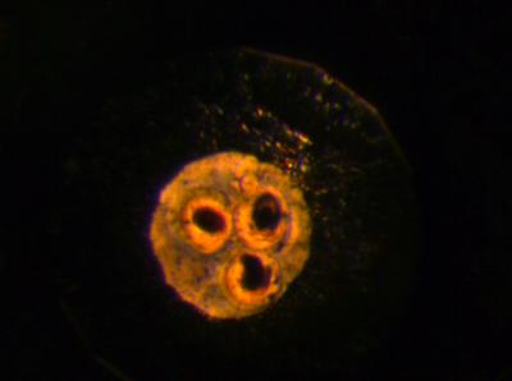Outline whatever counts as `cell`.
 Masks as SVG:
<instances>
[{"mask_svg":"<svg viewBox=\"0 0 512 381\" xmlns=\"http://www.w3.org/2000/svg\"><path fill=\"white\" fill-rule=\"evenodd\" d=\"M299 188L239 153L187 164L160 190L149 243L166 284L212 319H241L276 302L308 256Z\"/></svg>","mask_w":512,"mask_h":381,"instance_id":"1","label":"cell"}]
</instances>
